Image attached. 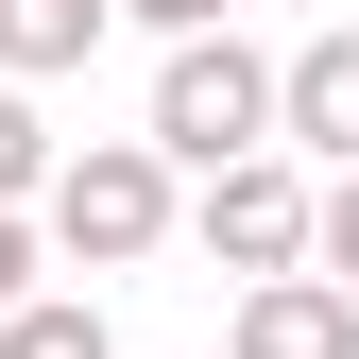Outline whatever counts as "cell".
Masks as SVG:
<instances>
[{
  "label": "cell",
  "instance_id": "obj_3",
  "mask_svg": "<svg viewBox=\"0 0 359 359\" xmlns=\"http://www.w3.org/2000/svg\"><path fill=\"white\" fill-rule=\"evenodd\" d=\"M189 240L222 257V274H308V257H325V189H308L291 154H240V171H205V205H189Z\"/></svg>",
  "mask_w": 359,
  "mask_h": 359
},
{
  "label": "cell",
  "instance_id": "obj_5",
  "mask_svg": "<svg viewBox=\"0 0 359 359\" xmlns=\"http://www.w3.org/2000/svg\"><path fill=\"white\" fill-rule=\"evenodd\" d=\"M291 154L359 171V34H308V52H291Z\"/></svg>",
  "mask_w": 359,
  "mask_h": 359
},
{
  "label": "cell",
  "instance_id": "obj_1",
  "mask_svg": "<svg viewBox=\"0 0 359 359\" xmlns=\"http://www.w3.org/2000/svg\"><path fill=\"white\" fill-rule=\"evenodd\" d=\"M154 154L171 171H240V154H291V69L240 52V34H189L154 69Z\"/></svg>",
  "mask_w": 359,
  "mask_h": 359
},
{
  "label": "cell",
  "instance_id": "obj_6",
  "mask_svg": "<svg viewBox=\"0 0 359 359\" xmlns=\"http://www.w3.org/2000/svg\"><path fill=\"white\" fill-rule=\"evenodd\" d=\"M103 18H120V0H0V86L86 69V52H103Z\"/></svg>",
  "mask_w": 359,
  "mask_h": 359
},
{
  "label": "cell",
  "instance_id": "obj_7",
  "mask_svg": "<svg viewBox=\"0 0 359 359\" xmlns=\"http://www.w3.org/2000/svg\"><path fill=\"white\" fill-rule=\"evenodd\" d=\"M0 359H120V342H103V308H86V291H34L18 325H0Z\"/></svg>",
  "mask_w": 359,
  "mask_h": 359
},
{
  "label": "cell",
  "instance_id": "obj_8",
  "mask_svg": "<svg viewBox=\"0 0 359 359\" xmlns=\"http://www.w3.org/2000/svg\"><path fill=\"white\" fill-rule=\"evenodd\" d=\"M52 171H69V154H52V120L0 86V205H52Z\"/></svg>",
  "mask_w": 359,
  "mask_h": 359
},
{
  "label": "cell",
  "instance_id": "obj_9",
  "mask_svg": "<svg viewBox=\"0 0 359 359\" xmlns=\"http://www.w3.org/2000/svg\"><path fill=\"white\" fill-rule=\"evenodd\" d=\"M120 18H154L171 52H189V34H240V0H120Z\"/></svg>",
  "mask_w": 359,
  "mask_h": 359
},
{
  "label": "cell",
  "instance_id": "obj_4",
  "mask_svg": "<svg viewBox=\"0 0 359 359\" xmlns=\"http://www.w3.org/2000/svg\"><path fill=\"white\" fill-rule=\"evenodd\" d=\"M222 359H359V291H342V274L240 291V342H222Z\"/></svg>",
  "mask_w": 359,
  "mask_h": 359
},
{
  "label": "cell",
  "instance_id": "obj_10",
  "mask_svg": "<svg viewBox=\"0 0 359 359\" xmlns=\"http://www.w3.org/2000/svg\"><path fill=\"white\" fill-rule=\"evenodd\" d=\"M325 274L359 291V171H325Z\"/></svg>",
  "mask_w": 359,
  "mask_h": 359
},
{
  "label": "cell",
  "instance_id": "obj_2",
  "mask_svg": "<svg viewBox=\"0 0 359 359\" xmlns=\"http://www.w3.org/2000/svg\"><path fill=\"white\" fill-rule=\"evenodd\" d=\"M34 222H52V257H86V274H137V257L171 240V154L154 137H86Z\"/></svg>",
  "mask_w": 359,
  "mask_h": 359
}]
</instances>
